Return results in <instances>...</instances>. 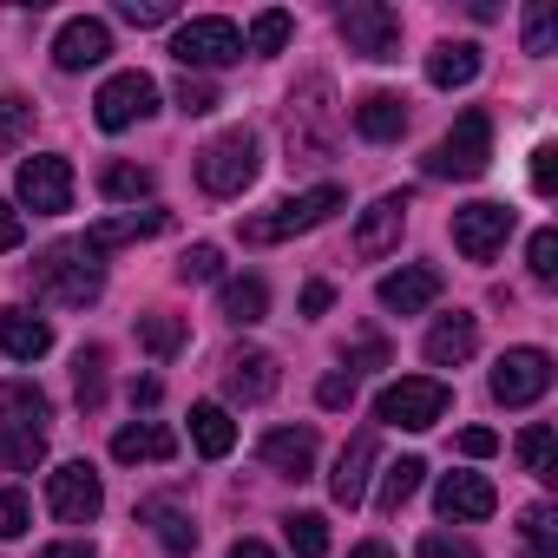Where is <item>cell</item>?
<instances>
[{
	"label": "cell",
	"instance_id": "cell-8",
	"mask_svg": "<svg viewBox=\"0 0 558 558\" xmlns=\"http://www.w3.org/2000/svg\"><path fill=\"white\" fill-rule=\"evenodd\" d=\"M158 112V80L151 73H112L106 86H99V99H93V119L106 125V132H125V125H138V119H151Z\"/></svg>",
	"mask_w": 558,
	"mask_h": 558
},
{
	"label": "cell",
	"instance_id": "cell-11",
	"mask_svg": "<svg viewBox=\"0 0 558 558\" xmlns=\"http://www.w3.org/2000/svg\"><path fill=\"white\" fill-rule=\"evenodd\" d=\"M47 506H53L60 525H86V519H99L106 486H99V473H93L86 460H66V466L47 473Z\"/></svg>",
	"mask_w": 558,
	"mask_h": 558
},
{
	"label": "cell",
	"instance_id": "cell-23",
	"mask_svg": "<svg viewBox=\"0 0 558 558\" xmlns=\"http://www.w3.org/2000/svg\"><path fill=\"white\" fill-rule=\"evenodd\" d=\"M165 223H171V210H158V204H151V210H125V217L93 223V230H86V243L106 256V250H119V243H145V236H158Z\"/></svg>",
	"mask_w": 558,
	"mask_h": 558
},
{
	"label": "cell",
	"instance_id": "cell-9",
	"mask_svg": "<svg viewBox=\"0 0 558 558\" xmlns=\"http://www.w3.org/2000/svg\"><path fill=\"white\" fill-rule=\"evenodd\" d=\"M14 197H21L34 217H60V210H73V165L53 158V151L27 158V165L14 171Z\"/></svg>",
	"mask_w": 558,
	"mask_h": 558
},
{
	"label": "cell",
	"instance_id": "cell-19",
	"mask_svg": "<svg viewBox=\"0 0 558 558\" xmlns=\"http://www.w3.org/2000/svg\"><path fill=\"white\" fill-rule=\"evenodd\" d=\"M256 453H263V466H276L283 480H310L316 473V427H269Z\"/></svg>",
	"mask_w": 558,
	"mask_h": 558
},
{
	"label": "cell",
	"instance_id": "cell-39",
	"mask_svg": "<svg viewBox=\"0 0 558 558\" xmlns=\"http://www.w3.org/2000/svg\"><path fill=\"white\" fill-rule=\"evenodd\" d=\"M34 132V99H21V93H0V151L8 145H21Z\"/></svg>",
	"mask_w": 558,
	"mask_h": 558
},
{
	"label": "cell",
	"instance_id": "cell-35",
	"mask_svg": "<svg viewBox=\"0 0 558 558\" xmlns=\"http://www.w3.org/2000/svg\"><path fill=\"white\" fill-rule=\"evenodd\" d=\"M151 184H158V178H151L145 165H106V171H99V191H106L112 204H138V197H151Z\"/></svg>",
	"mask_w": 558,
	"mask_h": 558
},
{
	"label": "cell",
	"instance_id": "cell-38",
	"mask_svg": "<svg viewBox=\"0 0 558 558\" xmlns=\"http://www.w3.org/2000/svg\"><path fill=\"white\" fill-rule=\"evenodd\" d=\"M138 342L165 362V355H178V349H184V323H178V316H138Z\"/></svg>",
	"mask_w": 558,
	"mask_h": 558
},
{
	"label": "cell",
	"instance_id": "cell-41",
	"mask_svg": "<svg viewBox=\"0 0 558 558\" xmlns=\"http://www.w3.org/2000/svg\"><path fill=\"white\" fill-rule=\"evenodd\" d=\"M551 47H558V14L545 8V0H532V8H525V53L545 60Z\"/></svg>",
	"mask_w": 558,
	"mask_h": 558
},
{
	"label": "cell",
	"instance_id": "cell-25",
	"mask_svg": "<svg viewBox=\"0 0 558 558\" xmlns=\"http://www.w3.org/2000/svg\"><path fill=\"white\" fill-rule=\"evenodd\" d=\"M355 132L375 138V145L401 138V132H408V99H401V93H368V99L355 106Z\"/></svg>",
	"mask_w": 558,
	"mask_h": 558
},
{
	"label": "cell",
	"instance_id": "cell-22",
	"mask_svg": "<svg viewBox=\"0 0 558 558\" xmlns=\"http://www.w3.org/2000/svg\"><path fill=\"white\" fill-rule=\"evenodd\" d=\"M434 506H440L447 519H493L499 493H493V480H486V473H447V480H440V493H434Z\"/></svg>",
	"mask_w": 558,
	"mask_h": 558
},
{
	"label": "cell",
	"instance_id": "cell-16",
	"mask_svg": "<svg viewBox=\"0 0 558 558\" xmlns=\"http://www.w3.org/2000/svg\"><path fill=\"white\" fill-rule=\"evenodd\" d=\"M276 381H283V368H276L269 349H236V355L223 362V395L243 401V408H250V401H269Z\"/></svg>",
	"mask_w": 558,
	"mask_h": 558
},
{
	"label": "cell",
	"instance_id": "cell-44",
	"mask_svg": "<svg viewBox=\"0 0 558 558\" xmlns=\"http://www.w3.org/2000/svg\"><path fill=\"white\" fill-rule=\"evenodd\" d=\"M119 21H132V27H165V21H178V8H171V0H119Z\"/></svg>",
	"mask_w": 558,
	"mask_h": 558
},
{
	"label": "cell",
	"instance_id": "cell-55",
	"mask_svg": "<svg viewBox=\"0 0 558 558\" xmlns=\"http://www.w3.org/2000/svg\"><path fill=\"white\" fill-rule=\"evenodd\" d=\"M349 558H395V551H388V545H381V538H368V545H355V551H349Z\"/></svg>",
	"mask_w": 558,
	"mask_h": 558
},
{
	"label": "cell",
	"instance_id": "cell-33",
	"mask_svg": "<svg viewBox=\"0 0 558 558\" xmlns=\"http://www.w3.org/2000/svg\"><path fill=\"white\" fill-rule=\"evenodd\" d=\"M421 473H427V460H414V453L395 460V466L381 473V499H375V506H381V512H401V506L421 493Z\"/></svg>",
	"mask_w": 558,
	"mask_h": 558
},
{
	"label": "cell",
	"instance_id": "cell-5",
	"mask_svg": "<svg viewBox=\"0 0 558 558\" xmlns=\"http://www.w3.org/2000/svg\"><path fill=\"white\" fill-rule=\"evenodd\" d=\"M493 158V119L486 112H460L453 132L427 151V178H480Z\"/></svg>",
	"mask_w": 558,
	"mask_h": 558
},
{
	"label": "cell",
	"instance_id": "cell-54",
	"mask_svg": "<svg viewBox=\"0 0 558 558\" xmlns=\"http://www.w3.org/2000/svg\"><path fill=\"white\" fill-rule=\"evenodd\" d=\"M40 558H99V551H86V545H47Z\"/></svg>",
	"mask_w": 558,
	"mask_h": 558
},
{
	"label": "cell",
	"instance_id": "cell-2",
	"mask_svg": "<svg viewBox=\"0 0 558 558\" xmlns=\"http://www.w3.org/2000/svg\"><path fill=\"white\" fill-rule=\"evenodd\" d=\"M336 210H342V191H336V184H316V191H303V197H283V204L243 217V243H290V236L329 223Z\"/></svg>",
	"mask_w": 558,
	"mask_h": 558
},
{
	"label": "cell",
	"instance_id": "cell-4",
	"mask_svg": "<svg viewBox=\"0 0 558 558\" xmlns=\"http://www.w3.org/2000/svg\"><path fill=\"white\" fill-rule=\"evenodd\" d=\"M171 60H178L184 73H204V66H236V60H243V34H236V21H223V14L184 21V27L171 34Z\"/></svg>",
	"mask_w": 558,
	"mask_h": 558
},
{
	"label": "cell",
	"instance_id": "cell-34",
	"mask_svg": "<svg viewBox=\"0 0 558 558\" xmlns=\"http://www.w3.org/2000/svg\"><path fill=\"white\" fill-rule=\"evenodd\" d=\"M283 538L296 558H329V519L323 512H290L283 519Z\"/></svg>",
	"mask_w": 558,
	"mask_h": 558
},
{
	"label": "cell",
	"instance_id": "cell-45",
	"mask_svg": "<svg viewBox=\"0 0 558 558\" xmlns=\"http://www.w3.org/2000/svg\"><path fill=\"white\" fill-rule=\"evenodd\" d=\"M421 558H480L473 538H453V532H427L421 538Z\"/></svg>",
	"mask_w": 558,
	"mask_h": 558
},
{
	"label": "cell",
	"instance_id": "cell-50",
	"mask_svg": "<svg viewBox=\"0 0 558 558\" xmlns=\"http://www.w3.org/2000/svg\"><path fill=\"white\" fill-rule=\"evenodd\" d=\"M460 453H466V460H486V453H499V434H493V427H466V434H460Z\"/></svg>",
	"mask_w": 558,
	"mask_h": 558
},
{
	"label": "cell",
	"instance_id": "cell-1",
	"mask_svg": "<svg viewBox=\"0 0 558 558\" xmlns=\"http://www.w3.org/2000/svg\"><path fill=\"white\" fill-rule=\"evenodd\" d=\"M34 290L47 303H60V310H86V303L106 296V256L86 236H66V243L34 256Z\"/></svg>",
	"mask_w": 558,
	"mask_h": 558
},
{
	"label": "cell",
	"instance_id": "cell-46",
	"mask_svg": "<svg viewBox=\"0 0 558 558\" xmlns=\"http://www.w3.org/2000/svg\"><path fill=\"white\" fill-rule=\"evenodd\" d=\"M532 191H538V197L558 191V145H538V151H532Z\"/></svg>",
	"mask_w": 558,
	"mask_h": 558
},
{
	"label": "cell",
	"instance_id": "cell-21",
	"mask_svg": "<svg viewBox=\"0 0 558 558\" xmlns=\"http://www.w3.org/2000/svg\"><path fill=\"white\" fill-rule=\"evenodd\" d=\"M480 349V323L466 316V310H453V316H440L434 329H427V342H421V355L434 362V368H460L466 355Z\"/></svg>",
	"mask_w": 558,
	"mask_h": 558
},
{
	"label": "cell",
	"instance_id": "cell-37",
	"mask_svg": "<svg viewBox=\"0 0 558 558\" xmlns=\"http://www.w3.org/2000/svg\"><path fill=\"white\" fill-rule=\"evenodd\" d=\"M217 276H223V250L217 243H191L178 256V283H217Z\"/></svg>",
	"mask_w": 558,
	"mask_h": 558
},
{
	"label": "cell",
	"instance_id": "cell-47",
	"mask_svg": "<svg viewBox=\"0 0 558 558\" xmlns=\"http://www.w3.org/2000/svg\"><path fill=\"white\" fill-rule=\"evenodd\" d=\"M27 532V493H0V538Z\"/></svg>",
	"mask_w": 558,
	"mask_h": 558
},
{
	"label": "cell",
	"instance_id": "cell-3",
	"mask_svg": "<svg viewBox=\"0 0 558 558\" xmlns=\"http://www.w3.org/2000/svg\"><path fill=\"white\" fill-rule=\"evenodd\" d=\"M256 165H263V158H256V132L236 125V132H217V138L197 151V184H204L210 197H236V191L256 178Z\"/></svg>",
	"mask_w": 558,
	"mask_h": 558
},
{
	"label": "cell",
	"instance_id": "cell-43",
	"mask_svg": "<svg viewBox=\"0 0 558 558\" xmlns=\"http://www.w3.org/2000/svg\"><path fill=\"white\" fill-rule=\"evenodd\" d=\"M532 283H558V230H532Z\"/></svg>",
	"mask_w": 558,
	"mask_h": 558
},
{
	"label": "cell",
	"instance_id": "cell-18",
	"mask_svg": "<svg viewBox=\"0 0 558 558\" xmlns=\"http://www.w3.org/2000/svg\"><path fill=\"white\" fill-rule=\"evenodd\" d=\"M401 230H408V197H401V191L375 197V204L362 210V223H355V256H388V250L401 243Z\"/></svg>",
	"mask_w": 558,
	"mask_h": 558
},
{
	"label": "cell",
	"instance_id": "cell-29",
	"mask_svg": "<svg viewBox=\"0 0 558 558\" xmlns=\"http://www.w3.org/2000/svg\"><path fill=\"white\" fill-rule=\"evenodd\" d=\"M138 519L158 532V545H165V551H178V558H184V551H197V525H191V512H178L171 499H145V506H138Z\"/></svg>",
	"mask_w": 558,
	"mask_h": 558
},
{
	"label": "cell",
	"instance_id": "cell-52",
	"mask_svg": "<svg viewBox=\"0 0 558 558\" xmlns=\"http://www.w3.org/2000/svg\"><path fill=\"white\" fill-rule=\"evenodd\" d=\"M355 368H388V349H381V342H362V349H355ZM355 368H349V375H355Z\"/></svg>",
	"mask_w": 558,
	"mask_h": 558
},
{
	"label": "cell",
	"instance_id": "cell-6",
	"mask_svg": "<svg viewBox=\"0 0 558 558\" xmlns=\"http://www.w3.org/2000/svg\"><path fill=\"white\" fill-rule=\"evenodd\" d=\"M447 381H434V375H401V381H388L381 395H375V421H388V427H434L440 414H447Z\"/></svg>",
	"mask_w": 558,
	"mask_h": 558
},
{
	"label": "cell",
	"instance_id": "cell-30",
	"mask_svg": "<svg viewBox=\"0 0 558 558\" xmlns=\"http://www.w3.org/2000/svg\"><path fill=\"white\" fill-rule=\"evenodd\" d=\"M191 440H197L204 460H223V453L236 447V421H230L217 401H197V408H191Z\"/></svg>",
	"mask_w": 558,
	"mask_h": 558
},
{
	"label": "cell",
	"instance_id": "cell-32",
	"mask_svg": "<svg viewBox=\"0 0 558 558\" xmlns=\"http://www.w3.org/2000/svg\"><path fill=\"white\" fill-rule=\"evenodd\" d=\"M290 34H296V21H290L283 8H269V14H256V21H250V40H243V53L269 60V53H283V47H290Z\"/></svg>",
	"mask_w": 558,
	"mask_h": 558
},
{
	"label": "cell",
	"instance_id": "cell-27",
	"mask_svg": "<svg viewBox=\"0 0 558 558\" xmlns=\"http://www.w3.org/2000/svg\"><path fill=\"white\" fill-rule=\"evenodd\" d=\"M217 310H223V323L250 329V323L269 316V283H263V276H230V283L217 290Z\"/></svg>",
	"mask_w": 558,
	"mask_h": 558
},
{
	"label": "cell",
	"instance_id": "cell-7",
	"mask_svg": "<svg viewBox=\"0 0 558 558\" xmlns=\"http://www.w3.org/2000/svg\"><path fill=\"white\" fill-rule=\"evenodd\" d=\"M336 27H342L349 53H362V60H401V14L381 8V0H349V8L336 14Z\"/></svg>",
	"mask_w": 558,
	"mask_h": 558
},
{
	"label": "cell",
	"instance_id": "cell-28",
	"mask_svg": "<svg viewBox=\"0 0 558 558\" xmlns=\"http://www.w3.org/2000/svg\"><path fill=\"white\" fill-rule=\"evenodd\" d=\"M47 421H53V408H47V395L34 381H0V427H34V434H47Z\"/></svg>",
	"mask_w": 558,
	"mask_h": 558
},
{
	"label": "cell",
	"instance_id": "cell-51",
	"mask_svg": "<svg viewBox=\"0 0 558 558\" xmlns=\"http://www.w3.org/2000/svg\"><path fill=\"white\" fill-rule=\"evenodd\" d=\"M329 303H336V290H329V283H303V316H323Z\"/></svg>",
	"mask_w": 558,
	"mask_h": 558
},
{
	"label": "cell",
	"instance_id": "cell-53",
	"mask_svg": "<svg viewBox=\"0 0 558 558\" xmlns=\"http://www.w3.org/2000/svg\"><path fill=\"white\" fill-rule=\"evenodd\" d=\"M230 558H276V551H269V545H256V538H236V545H230Z\"/></svg>",
	"mask_w": 558,
	"mask_h": 558
},
{
	"label": "cell",
	"instance_id": "cell-40",
	"mask_svg": "<svg viewBox=\"0 0 558 558\" xmlns=\"http://www.w3.org/2000/svg\"><path fill=\"white\" fill-rule=\"evenodd\" d=\"M73 368H80V375H73V381H80V408H99V401H106V349H80Z\"/></svg>",
	"mask_w": 558,
	"mask_h": 558
},
{
	"label": "cell",
	"instance_id": "cell-20",
	"mask_svg": "<svg viewBox=\"0 0 558 558\" xmlns=\"http://www.w3.org/2000/svg\"><path fill=\"white\" fill-rule=\"evenodd\" d=\"M53 349V323L47 316H34V310H0V355L8 362H40Z\"/></svg>",
	"mask_w": 558,
	"mask_h": 558
},
{
	"label": "cell",
	"instance_id": "cell-36",
	"mask_svg": "<svg viewBox=\"0 0 558 558\" xmlns=\"http://www.w3.org/2000/svg\"><path fill=\"white\" fill-rule=\"evenodd\" d=\"M519 460H525L532 480H558V440H551V427H525L519 434Z\"/></svg>",
	"mask_w": 558,
	"mask_h": 558
},
{
	"label": "cell",
	"instance_id": "cell-10",
	"mask_svg": "<svg viewBox=\"0 0 558 558\" xmlns=\"http://www.w3.org/2000/svg\"><path fill=\"white\" fill-rule=\"evenodd\" d=\"M551 388V355L545 349H506L493 362V401L499 408H532Z\"/></svg>",
	"mask_w": 558,
	"mask_h": 558
},
{
	"label": "cell",
	"instance_id": "cell-49",
	"mask_svg": "<svg viewBox=\"0 0 558 558\" xmlns=\"http://www.w3.org/2000/svg\"><path fill=\"white\" fill-rule=\"evenodd\" d=\"M21 236H27V223H21V210H14L8 197H0V256H8V250H21Z\"/></svg>",
	"mask_w": 558,
	"mask_h": 558
},
{
	"label": "cell",
	"instance_id": "cell-26",
	"mask_svg": "<svg viewBox=\"0 0 558 558\" xmlns=\"http://www.w3.org/2000/svg\"><path fill=\"white\" fill-rule=\"evenodd\" d=\"M171 453H178V434L158 427V421H138V427H119V434H112V460H125V466H138V460H171Z\"/></svg>",
	"mask_w": 558,
	"mask_h": 558
},
{
	"label": "cell",
	"instance_id": "cell-12",
	"mask_svg": "<svg viewBox=\"0 0 558 558\" xmlns=\"http://www.w3.org/2000/svg\"><path fill=\"white\" fill-rule=\"evenodd\" d=\"M512 236V210L506 204H460L453 210V250L466 263H493Z\"/></svg>",
	"mask_w": 558,
	"mask_h": 558
},
{
	"label": "cell",
	"instance_id": "cell-13",
	"mask_svg": "<svg viewBox=\"0 0 558 558\" xmlns=\"http://www.w3.org/2000/svg\"><path fill=\"white\" fill-rule=\"evenodd\" d=\"M375 460H381V440H375V427H362V434H349V447L336 453V473H329V499L355 512V506L368 499V480H375Z\"/></svg>",
	"mask_w": 558,
	"mask_h": 558
},
{
	"label": "cell",
	"instance_id": "cell-17",
	"mask_svg": "<svg viewBox=\"0 0 558 558\" xmlns=\"http://www.w3.org/2000/svg\"><path fill=\"white\" fill-rule=\"evenodd\" d=\"M106 53H112V27H106V21H93V14L66 21V27H60V40H53V66H60V73H86V66H99Z\"/></svg>",
	"mask_w": 558,
	"mask_h": 558
},
{
	"label": "cell",
	"instance_id": "cell-15",
	"mask_svg": "<svg viewBox=\"0 0 558 558\" xmlns=\"http://www.w3.org/2000/svg\"><path fill=\"white\" fill-rule=\"evenodd\" d=\"M381 310L388 316H421V310H434L440 303V269L434 263H408V269H395V276H381Z\"/></svg>",
	"mask_w": 558,
	"mask_h": 558
},
{
	"label": "cell",
	"instance_id": "cell-48",
	"mask_svg": "<svg viewBox=\"0 0 558 558\" xmlns=\"http://www.w3.org/2000/svg\"><path fill=\"white\" fill-rule=\"evenodd\" d=\"M316 401L323 408H355V375H323L316 381Z\"/></svg>",
	"mask_w": 558,
	"mask_h": 558
},
{
	"label": "cell",
	"instance_id": "cell-31",
	"mask_svg": "<svg viewBox=\"0 0 558 558\" xmlns=\"http://www.w3.org/2000/svg\"><path fill=\"white\" fill-rule=\"evenodd\" d=\"M47 460V434H34V427H0V466L8 473H34Z\"/></svg>",
	"mask_w": 558,
	"mask_h": 558
},
{
	"label": "cell",
	"instance_id": "cell-14",
	"mask_svg": "<svg viewBox=\"0 0 558 558\" xmlns=\"http://www.w3.org/2000/svg\"><path fill=\"white\" fill-rule=\"evenodd\" d=\"M323 99H329L323 80H310L303 99L290 93V119H283V125H290V151H296V158H323V151H329V106H323Z\"/></svg>",
	"mask_w": 558,
	"mask_h": 558
},
{
	"label": "cell",
	"instance_id": "cell-24",
	"mask_svg": "<svg viewBox=\"0 0 558 558\" xmlns=\"http://www.w3.org/2000/svg\"><path fill=\"white\" fill-rule=\"evenodd\" d=\"M473 80H480V47L473 40H440L427 53V86L453 93V86H473Z\"/></svg>",
	"mask_w": 558,
	"mask_h": 558
},
{
	"label": "cell",
	"instance_id": "cell-42",
	"mask_svg": "<svg viewBox=\"0 0 558 558\" xmlns=\"http://www.w3.org/2000/svg\"><path fill=\"white\" fill-rule=\"evenodd\" d=\"M171 99H178V112H184V119H204V112L217 106V86H210V80H197V73H184Z\"/></svg>",
	"mask_w": 558,
	"mask_h": 558
}]
</instances>
